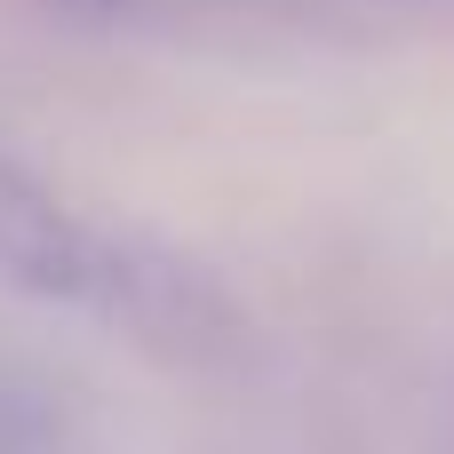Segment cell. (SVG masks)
Masks as SVG:
<instances>
[{"mask_svg":"<svg viewBox=\"0 0 454 454\" xmlns=\"http://www.w3.org/2000/svg\"><path fill=\"white\" fill-rule=\"evenodd\" d=\"M0 271L32 295H64V303H120L128 295L120 255L72 207H56L40 184H24L16 168H0Z\"/></svg>","mask_w":454,"mask_h":454,"instance_id":"obj_1","label":"cell"}]
</instances>
